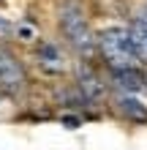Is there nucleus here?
I'll list each match as a JSON object with an SVG mask.
<instances>
[{
    "instance_id": "obj_1",
    "label": "nucleus",
    "mask_w": 147,
    "mask_h": 150,
    "mask_svg": "<svg viewBox=\"0 0 147 150\" xmlns=\"http://www.w3.org/2000/svg\"><path fill=\"white\" fill-rule=\"evenodd\" d=\"M96 49H101L103 60L109 68H125V66H139V52L134 44V33L125 25H112L101 30L96 38Z\"/></svg>"
},
{
    "instance_id": "obj_2",
    "label": "nucleus",
    "mask_w": 147,
    "mask_h": 150,
    "mask_svg": "<svg viewBox=\"0 0 147 150\" xmlns=\"http://www.w3.org/2000/svg\"><path fill=\"white\" fill-rule=\"evenodd\" d=\"M60 30H63L65 41L79 52L82 57L96 55V36L90 30V22L84 19V11L76 0H65L60 6Z\"/></svg>"
},
{
    "instance_id": "obj_3",
    "label": "nucleus",
    "mask_w": 147,
    "mask_h": 150,
    "mask_svg": "<svg viewBox=\"0 0 147 150\" xmlns=\"http://www.w3.org/2000/svg\"><path fill=\"white\" fill-rule=\"evenodd\" d=\"M25 82H27V76H25L22 63L8 49L0 47V93L19 96L25 90Z\"/></svg>"
},
{
    "instance_id": "obj_4",
    "label": "nucleus",
    "mask_w": 147,
    "mask_h": 150,
    "mask_svg": "<svg viewBox=\"0 0 147 150\" xmlns=\"http://www.w3.org/2000/svg\"><path fill=\"white\" fill-rule=\"evenodd\" d=\"M38 66L44 68V71L49 74H60V71H65V52L57 47L55 41H44L38 47Z\"/></svg>"
},
{
    "instance_id": "obj_5",
    "label": "nucleus",
    "mask_w": 147,
    "mask_h": 150,
    "mask_svg": "<svg viewBox=\"0 0 147 150\" xmlns=\"http://www.w3.org/2000/svg\"><path fill=\"white\" fill-rule=\"evenodd\" d=\"M76 79H79V90L84 96V101L87 98H101L103 96V82L96 76V71H93L90 66H84V63L76 66Z\"/></svg>"
},
{
    "instance_id": "obj_6",
    "label": "nucleus",
    "mask_w": 147,
    "mask_h": 150,
    "mask_svg": "<svg viewBox=\"0 0 147 150\" xmlns=\"http://www.w3.org/2000/svg\"><path fill=\"white\" fill-rule=\"evenodd\" d=\"M115 82L128 93H139L144 90V74L139 71V66H125V68H112Z\"/></svg>"
},
{
    "instance_id": "obj_7",
    "label": "nucleus",
    "mask_w": 147,
    "mask_h": 150,
    "mask_svg": "<svg viewBox=\"0 0 147 150\" xmlns=\"http://www.w3.org/2000/svg\"><path fill=\"white\" fill-rule=\"evenodd\" d=\"M117 109L125 115L128 120H134V123H144L147 120V107L142 101H136V98H131V96H117Z\"/></svg>"
},
{
    "instance_id": "obj_8",
    "label": "nucleus",
    "mask_w": 147,
    "mask_h": 150,
    "mask_svg": "<svg viewBox=\"0 0 147 150\" xmlns=\"http://www.w3.org/2000/svg\"><path fill=\"white\" fill-rule=\"evenodd\" d=\"M14 36H16V25H11L6 16H0V44H3V41H11Z\"/></svg>"
},
{
    "instance_id": "obj_9",
    "label": "nucleus",
    "mask_w": 147,
    "mask_h": 150,
    "mask_svg": "<svg viewBox=\"0 0 147 150\" xmlns=\"http://www.w3.org/2000/svg\"><path fill=\"white\" fill-rule=\"evenodd\" d=\"M144 87H147V74H144Z\"/></svg>"
},
{
    "instance_id": "obj_10",
    "label": "nucleus",
    "mask_w": 147,
    "mask_h": 150,
    "mask_svg": "<svg viewBox=\"0 0 147 150\" xmlns=\"http://www.w3.org/2000/svg\"><path fill=\"white\" fill-rule=\"evenodd\" d=\"M0 6H6V0H0Z\"/></svg>"
}]
</instances>
